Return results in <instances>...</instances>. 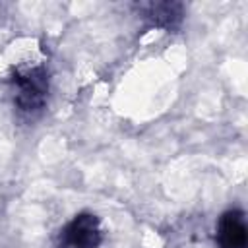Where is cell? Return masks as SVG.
Listing matches in <instances>:
<instances>
[{"label":"cell","mask_w":248,"mask_h":248,"mask_svg":"<svg viewBox=\"0 0 248 248\" xmlns=\"http://www.w3.org/2000/svg\"><path fill=\"white\" fill-rule=\"evenodd\" d=\"M140 10L143 12V17L151 21V25L163 29H172L180 25L184 17V6L178 2H149L141 4Z\"/></svg>","instance_id":"cell-4"},{"label":"cell","mask_w":248,"mask_h":248,"mask_svg":"<svg viewBox=\"0 0 248 248\" xmlns=\"http://www.w3.org/2000/svg\"><path fill=\"white\" fill-rule=\"evenodd\" d=\"M101 242V219L91 211H81L60 229L54 248H99Z\"/></svg>","instance_id":"cell-2"},{"label":"cell","mask_w":248,"mask_h":248,"mask_svg":"<svg viewBox=\"0 0 248 248\" xmlns=\"http://www.w3.org/2000/svg\"><path fill=\"white\" fill-rule=\"evenodd\" d=\"M217 246L219 248H246L248 242V227L244 211L229 209L217 221Z\"/></svg>","instance_id":"cell-3"},{"label":"cell","mask_w":248,"mask_h":248,"mask_svg":"<svg viewBox=\"0 0 248 248\" xmlns=\"http://www.w3.org/2000/svg\"><path fill=\"white\" fill-rule=\"evenodd\" d=\"M14 107L19 116L33 120L37 118L48 99V70L45 66H31L17 70L12 76Z\"/></svg>","instance_id":"cell-1"}]
</instances>
